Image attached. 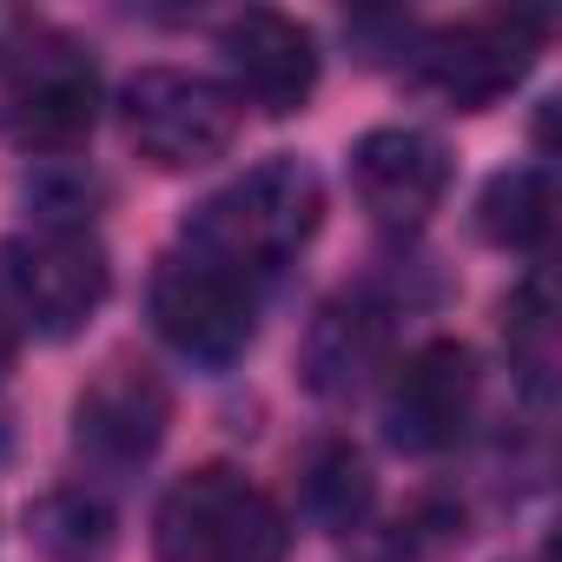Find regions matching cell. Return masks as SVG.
<instances>
[{
	"instance_id": "6da1fadb",
	"label": "cell",
	"mask_w": 562,
	"mask_h": 562,
	"mask_svg": "<svg viewBox=\"0 0 562 562\" xmlns=\"http://www.w3.org/2000/svg\"><path fill=\"white\" fill-rule=\"evenodd\" d=\"M318 218H325V179L292 153H271L186 218V251L258 285L318 238Z\"/></svg>"
},
{
	"instance_id": "7a4b0ae2",
	"label": "cell",
	"mask_w": 562,
	"mask_h": 562,
	"mask_svg": "<svg viewBox=\"0 0 562 562\" xmlns=\"http://www.w3.org/2000/svg\"><path fill=\"white\" fill-rule=\"evenodd\" d=\"M153 549L159 562H285L292 522L245 470L199 463L159 496Z\"/></svg>"
},
{
	"instance_id": "3957f363",
	"label": "cell",
	"mask_w": 562,
	"mask_h": 562,
	"mask_svg": "<svg viewBox=\"0 0 562 562\" xmlns=\"http://www.w3.org/2000/svg\"><path fill=\"white\" fill-rule=\"evenodd\" d=\"M0 285L41 338H74L106 305L113 265L87 218H34L0 245Z\"/></svg>"
},
{
	"instance_id": "277c9868",
	"label": "cell",
	"mask_w": 562,
	"mask_h": 562,
	"mask_svg": "<svg viewBox=\"0 0 562 562\" xmlns=\"http://www.w3.org/2000/svg\"><path fill=\"white\" fill-rule=\"evenodd\" d=\"M120 133L126 146L159 172H199L232 153L238 139V100L186 67H139L120 87Z\"/></svg>"
},
{
	"instance_id": "5b68a950",
	"label": "cell",
	"mask_w": 562,
	"mask_h": 562,
	"mask_svg": "<svg viewBox=\"0 0 562 562\" xmlns=\"http://www.w3.org/2000/svg\"><path fill=\"white\" fill-rule=\"evenodd\" d=\"M100 120V67L80 41L34 27L8 60L0 93V133L21 153H74Z\"/></svg>"
},
{
	"instance_id": "8992f818",
	"label": "cell",
	"mask_w": 562,
	"mask_h": 562,
	"mask_svg": "<svg viewBox=\"0 0 562 562\" xmlns=\"http://www.w3.org/2000/svg\"><path fill=\"white\" fill-rule=\"evenodd\" d=\"M146 305H153V331L205 371L238 364L251 331H258V285H245L238 271H225L212 258H192V251H172L153 271Z\"/></svg>"
},
{
	"instance_id": "52a82bcc",
	"label": "cell",
	"mask_w": 562,
	"mask_h": 562,
	"mask_svg": "<svg viewBox=\"0 0 562 562\" xmlns=\"http://www.w3.org/2000/svg\"><path fill=\"white\" fill-rule=\"evenodd\" d=\"M536 54H542V21L496 8V14H470V21L430 27L417 41V80L437 100L476 113V106H496L509 87H522Z\"/></svg>"
},
{
	"instance_id": "ba28073f",
	"label": "cell",
	"mask_w": 562,
	"mask_h": 562,
	"mask_svg": "<svg viewBox=\"0 0 562 562\" xmlns=\"http://www.w3.org/2000/svg\"><path fill=\"white\" fill-rule=\"evenodd\" d=\"M166 424H172V391L146 358H106L74 397V443L106 470L146 463L166 443Z\"/></svg>"
},
{
	"instance_id": "9c48e42d",
	"label": "cell",
	"mask_w": 562,
	"mask_h": 562,
	"mask_svg": "<svg viewBox=\"0 0 562 562\" xmlns=\"http://www.w3.org/2000/svg\"><path fill=\"white\" fill-rule=\"evenodd\" d=\"M476 358L457 345V338H430L417 345L391 384H384V437L411 457H430V450H450L476 411Z\"/></svg>"
},
{
	"instance_id": "30bf717a",
	"label": "cell",
	"mask_w": 562,
	"mask_h": 562,
	"mask_svg": "<svg viewBox=\"0 0 562 562\" xmlns=\"http://www.w3.org/2000/svg\"><path fill=\"white\" fill-rule=\"evenodd\" d=\"M218 54L232 74V100H251L258 113L285 120L305 113L318 93V41L305 21L278 14V8H245L218 27Z\"/></svg>"
},
{
	"instance_id": "8fae6325",
	"label": "cell",
	"mask_w": 562,
	"mask_h": 562,
	"mask_svg": "<svg viewBox=\"0 0 562 562\" xmlns=\"http://www.w3.org/2000/svg\"><path fill=\"white\" fill-rule=\"evenodd\" d=\"M351 192L384 232H417L450 192V153L424 126H378L351 146Z\"/></svg>"
},
{
	"instance_id": "7c38bea8",
	"label": "cell",
	"mask_w": 562,
	"mask_h": 562,
	"mask_svg": "<svg viewBox=\"0 0 562 562\" xmlns=\"http://www.w3.org/2000/svg\"><path fill=\"white\" fill-rule=\"evenodd\" d=\"M378 358H384V312L371 299H331L318 312L312 338H305V378H312V391L345 397V391H358L378 371Z\"/></svg>"
},
{
	"instance_id": "4fadbf2b",
	"label": "cell",
	"mask_w": 562,
	"mask_h": 562,
	"mask_svg": "<svg viewBox=\"0 0 562 562\" xmlns=\"http://www.w3.org/2000/svg\"><path fill=\"white\" fill-rule=\"evenodd\" d=\"M555 225V186L542 166H516V172H496L476 199V232L503 251H536Z\"/></svg>"
},
{
	"instance_id": "5bb4252c",
	"label": "cell",
	"mask_w": 562,
	"mask_h": 562,
	"mask_svg": "<svg viewBox=\"0 0 562 562\" xmlns=\"http://www.w3.org/2000/svg\"><path fill=\"white\" fill-rule=\"evenodd\" d=\"M27 542L54 562H93L113 542V509L87 490H47L27 509Z\"/></svg>"
},
{
	"instance_id": "9a60e30c",
	"label": "cell",
	"mask_w": 562,
	"mask_h": 562,
	"mask_svg": "<svg viewBox=\"0 0 562 562\" xmlns=\"http://www.w3.org/2000/svg\"><path fill=\"white\" fill-rule=\"evenodd\" d=\"M305 509L331 536H345L351 522H364V509H371V470H364V457L345 450V443L318 450L312 457V476H305Z\"/></svg>"
},
{
	"instance_id": "2e32d148",
	"label": "cell",
	"mask_w": 562,
	"mask_h": 562,
	"mask_svg": "<svg viewBox=\"0 0 562 562\" xmlns=\"http://www.w3.org/2000/svg\"><path fill=\"white\" fill-rule=\"evenodd\" d=\"M503 338H509V358H516L522 384L542 391L549 384V358H555V299H549V278L542 271L503 305Z\"/></svg>"
},
{
	"instance_id": "e0dca14e",
	"label": "cell",
	"mask_w": 562,
	"mask_h": 562,
	"mask_svg": "<svg viewBox=\"0 0 562 562\" xmlns=\"http://www.w3.org/2000/svg\"><path fill=\"white\" fill-rule=\"evenodd\" d=\"M34 34V21L27 14H14V8H0V67H8L14 54H21V41Z\"/></svg>"
},
{
	"instance_id": "ac0fdd59",
	"label": "cell",
	"mask_w": 562,
	"mask_h": 562,
	"mask_svg": "<svg viewBox=\"0 0 562 562\" xmlns=\"http://www.w3.org/2000/svg\"><path fill=\"white\" fill-rule=\"evenodd\" d=\"M14 364V331H8V318H0V371Z\"/></svg>"
}]
</instances>
